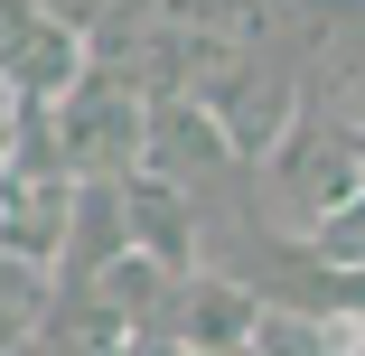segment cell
Instances as JSON below:
<instances>
[{"mask_svg": "<svg viewBox=\"0 0 365 356\" xmlns=\"http://www.w3.org/2000/svg\"><path fill=\"white\" fill-rule=\"evenodd\" d=\"M262 169H272V197H281V244H300L309 225H328V216H356L365 206V151H356V131H346V113H290V131L262 151Z\"/></svg>", "mask_w": 365, "mask_h": 356, "instance_id": "6da1fadb", "label": "cell"}, {"mask_svg": "<svg viewBox=\"0 0 365 356\" xmlns=\"http://www.w3.org/2000/svg\"><path fill=\"white\" fill-rule=\"evenodd\" d=\"M66 216H76V178L56 169L47 122L19 113V141H10V160H0V263L47 281L56 244H66Z\"/></svg>", "mask_w": 365, "mask_h": 356, "instance_id": "7a4b0ae2", "label": "cell"}, {"mask_svg": "<svg viewBox=\"0 0 365 356\" xmlns=\"http://www.w3.org/2000/svg\"><path fill=\"white\" fill-rule=\"evenodd\" d=\"M38 122H47V151H56V169L76 178V188H122L140 169V103L113 76H85L76 94L47 103Z\"/></svg>", "mask_w": 365, "mask_h": 356, "instance_id": "3957f363", "label": "cell"}, {"mask_svg": "<svg viewBox=\"0 0 365 356\" xmlns=\"http://www.w3.org/2000/svg\"><path fill=\"white\" fill-rule=\"evenodd\" d=\"M113 206H122V253H140L150 272H169V281L197 272V253H206V216H197V197L160 188V178H122Z\"/></svg>", "mask_w": 365, "mask_h": 356, "instance_id": "277c9868", "label": "cell"}, {"mask_svg": "<svg viewBox=\"0 0 365 356\" xmlns=\"http://www.w3.org/2000/svg\"><path fill=\"white\" fill-rule=\"evenodd\" d=\"M235 151H225V131L206 122V103H150L140 113V169L131 178H160L178 197H197L206 178H225Z\"/></svg>", "mask_w": 365, "mask_h": 356, "instance_id": "5b68a950", "label": "cell"}, {"mask_svg": "<svg viewBox=\"0 0 365 356\" xmlns=\"http://www.w3.org/2000/svg\"><path fill=\"white\" fill-rule=\"evenodd\" d=\"M253 319H262V300L244 291L235 272H187L169 291V310H160V328H169L178 356H225V347L253 337Z\"/></svg>", "mask_w": 365, "mask_h": 356, "instance_id": "8992f818", "label": "cell"}, {"mask_svg": "<svg viewBox=\"0 0 365 356\" xmlns=\"http://www.w3.org/2000/svg\"><path fill=\"white\" fill-rule=\"evenodd\" d=\"M47 281L38 272H10V263H0V356H19L29 337H38V319H47Z\"/></svg>", "mask_w": 365, "mask_h": 356, "instance_id": "52a82bcc", "label": "cell"}, {"mask_svg": "<svg viewBox=\"0 0 365 356\" xmlns=\"http://www.w3.org/2000/svg\"><path fill=\"white\" fill-rule=\"evenodd\" d=\"M244 356H328V337H319V319L262 310V319H253V337H244Z\"/></svg>", "mask_w": 365, "mask_h": 356, "instance_id": "ba28073f", "label": "cell"}]
</instances>
